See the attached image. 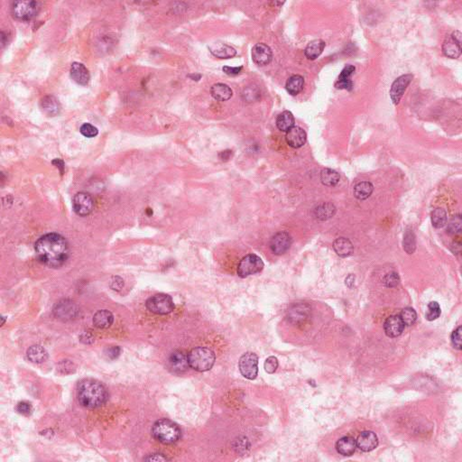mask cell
<instances>
[{"label":"cell","mask_w":462,"mask_h":462,"mask_svg":"<svg viewBox=\"0 0 462 462\" xmlns=\"http://www.w3.org/2000/svg\"><path fill=\"white\" fill-rule=\"evenodd\" d=\"M34 250L42 264L53 268L64 265L70 255L67 240L57 233H49L41 236L35 242Z\"/></svg>","instance_id":"6da1fadb"},{"label":"cell","mask_w":462,"mask_h":462,"mask_svg":"<svg viewBox=\"0 0 462 462\" xmlns=\"http://www.w3.org/2000/svg\"><path fill=\"white\" fill-rule=\"evenodd\" d=\"M78 400L83 407L94 409L106 403L108 392L101 382L87 378L78 385Z\"/></svg>","instance_id":"7a4b0ae2"},{"label":"cell","mask_w":462,"mask_h":462,"mask_svg":"<svg viewBox=\"0 0 462 462\" xmlns=\"http://www.w3.org/2000/svg\"><path fill=\"white\" fill-rule=\"evenodd\" d=\"M154 438L163 444H173L177 443L182 432L178 425L168 419H161L154 424L152 428Z\"/></svg>","instance_id":"3957f363"},{"label":"cell","mask_w":462,"mask_h":462,"mask_svg":"<svg viewBox=\"0 0 462 462\" xmlns=\"http://www.w3.org/2000/svg\"><path fill=\"white\" fill-rule=\"evenodd\" d=\"M215 359L216 356L214 352L204 346L194 347L188 353L189 365L194 370L199 372H205L212 369L215 363Z\"/></svg>","instance_id":"277c9868"},{"label":"cell","mask_w":462,"mask_h":462,"mask_svg":"<svg viewBox=\"0 0 462 462\" xmlns=\"http://www.w3.org/2000/svg\"><path fill=\"white\" fill-rule=\"evenodd\" d=\"M40 3L34 0H17L11 6V13L14 18L19 21L34 19L40 11Z\"/></svg>","instance_id":"5b68a950"},{"label":"cell","mask_w":462,"mask_h":462,"mask_svg":"<svg viewBox=\"0 0 462 462\" xmlns=\"http://www.w3.org/2000/svg\"><path fill=\"white\" fill-rule=\"evenodd\" d=\"M146 308L155 314L165 315L173 312L174 303L168 294H155L146 301Z\"/></svg>","instance_id":"8992f818"},{"label":"cell","mask_w":462,"mask_h":462,"mask_svg":"<svg viewBox=\"0 0 462 462\" xmlns=\"http://www.w3.org/2000/svg\"><path fill=\"white\" fill-rule=\"evenodd\" d=\"M264 262L258 255L255 254L245 255L238 264L237 274L242 278H245L249 275L261 272L264 268Z\"/></svg>","instance_id":"52a82bcc"},{"label":"cell","mask_w":462,"mask_h":462,"mask_svg":"<svg viewBox=\"0 0 462 462\" xmlns=\"http://www.w3.org/2000/svg\"><path fill=\"white\" fill-rule=\"evenodd\" d=\"M238 367L244 377L254 380L258 374V356L253 352H246L239 358Z\"/></svg>","instance_id":"ba28073f"},{"label":"cell","mask_w":462,"mask_h":462,"mask_svg":"<svg viewBox=\"0 0 462 462\" xmlns=\"http://www.w3.org/2000/svg\"><path fill=\"white\" fill-rule=\"evenodd\" d=\"M72 208L79 216H87L92 213L94 202L92 195L87 193H78L72 199Z\"/></svg>","instance_id":"9c48e42d"},{"label":"cell","mask_w":462,"mask_h":462,"mask_svg":"<svg viewBox=\"0 0 462 462\" xmlns=\"http://www.w3.org/2000/svg\"><path fill=\"white\" fill-rule=\"evenodd\" d=\"M413 80L412 74H404L397 78L395 82H393L391 89H390V98L395 105L399 103L404 92L406 91L410 82Z\"/></svg>","instance_id":"30bf717a"},{"label":"cell","mask_w":462,"mask_h":462,"mask_svg":"<svg viewBox=\"0 0 462 462\" xmlns=\"http://www.w3.org/2000/svg\"><path fill=\"white\" fill-rule=\"evenodd\" d=\"M292 237L287 232H279L270 240V249L275 255H283L292 245Z\"/></svg>","instance_id":"8fae6325"},{"label":"cell","mask_w":462,"mask_h":462,"mask_svg":"<svg viewBox=\"0 0 462 462\" xmlns=\"http://www.w3.org/2000/svg\"><path fill=\"white\" fill-rule=\"evenodd\" d=\"M53 313L59 319L63 320V321H68V320H72L77 316L79 309H78L77 305L72 301L63 300L55 305V307L53 309Z\"/></svg>","instance_id":"7c38bea8"},{"label":"cell","mask_w":462,"mask_h":462,"mask_svg":"<svg viewBox=\"0 0 462 462\" xmlns=\"http://www.w3.org/2000/svg\"><path fill=\"white\" fill-rule=\"evenodd\" d=\"M168 366L172 372L176 374L185 372L190 366L188 361V354L183 350L173 351L169 356Z\"/></svg>","instance_id":"4fadbf2b"},{"label":"cell","mask_w":462,"mask_h":462,"mask_svg":"<svg viewBox=\"0 0 462 462\" xmlns=\"http://www.w3.org/2000/svg\"><path fill=\"white\" fill-rule=\"evenodd\" d=\"M252 59L256 65L265 66L273 59L272 50L265 43H257L252 49Z\"/></svg>","instance_id":"5bb4252c"},{"label":"cell","mask_w":462,"mask_h":462,"mask_svg":"<svg viewBox=\"0 0 462 462\" xmlns=\"http://www.w3.org/2000/svg\"><path fill=\"white\" fill-rule=\"evenodd\" d=\"M356 448L364 453H369L378 445V438L374 432L365 431L356 440Z\"/></svg>","instance_id":"9a60e30c"},{"label":"cell","mask_w":462,"mask_h":462,"mask_svg":"<svg viewBox=\"0 0 462 462\" xmlns=\"http://www.w3.org/2000/svg\"><path fill=\"white\" fill-rule=\"evenodd\" d=\"M404 323L399 315H392L385 320L384 323V330H385L386 336L389 338H396L400 336L404 332Z\"/></svg>","instance_id":"2e32d148"},{"label":"cell","mask_w":462,"mask_h":462,"mask_svg":"<svg viewBox=\"0 0 462 462\" xmlns=\"http://www.w3.org/2000/svg\"><path fill=\"white\" fill-rule=\"evenodd\" d=\"M286 142L293 148H300L306 143L307 135L300 126H294L286 133Z\"/></svg>","instance_id":"e0dca14e"},{"label":"cell","mask_w":462,"mask_h":462,"mask_svg":"<svg viewBox=\"0 0 462 462\" xmlns=\"http://www.w3.org/2000/svg\"><path fill=\"white\" fill-rule=\"evenodd\" d=\"M71 77L79 85L86 86L90 82V72L84 64L81 63H73L71 66Z\"/></svg>","instance_id":"ac0fdd59"},{"label":"cell","mask_w":462,"mask_h":462,"mask_svg":"<svg viewBox=\"0 0 462 462\" xmlns=\"http://www.w3.org/2000/svg\"><path fill=\"white\" fill-rule=\"evenodd\" d=\"M40 108L44 115L55 116L61 111V105L57 99L53 95H46L40 101Z\"/></svg>","instance_id":"d6986e66"},{"label":"cell","mask_w":462,"mask_h":462,"mask_svg":"<svg viewBox=\"0 0 462 462\" xmlns=\"http://www.w3.org/2000/svg\"><path fill=\"white\" fill-rule=\"evenodd\" d=\"M356 68L353 65H346V67L342 70L340 76L338 78L337 82L335 83V87L339 90H346L351 91L353 88V82L351 81L352 74L354 73Z\"/></svg>","instance_id":"ffe728a7"},{"label":"cell","mask_w":462,"mask_h":462,"mask_svg":"<svg viewBox=\"0 0 462 462\" xmlns=\"http://www.w3.org/2000/svg\"><path fill=\"white\" fill-rule=\"evenodd\" d=\"M209 49L213 56L220 59H231L236 55V50L226 43H212Z\"/></svg>","instance_id":"44dd1931"},{"label":"cell","mask_w":462,"mask_h":462,"mask_svg":"<svg viewBox=\"0 0 462 462\" xmlns=\"http://www.w3.org/2000/svg\"><path fill=\"white\" fill-rule=\"evenodd\" d=\"M356 440L350 436L342 437L336 443L338 453L343 456H351L356 452Z\"/></svg>","instance_id":"7402d4cb"},{"label":"cell","mask_w":462,"mask_h":462,"mask_svg":"<svg viewBox=\"0 0 462 462\" xmlns=\"http://www.w3.org/2000/svg\"><path fill=\"white\" fill-rule=\"evenodd\" d=\"M114 321L113 314L108 310L98 311L93 316V324L99 329H107L111 327Z\"/></svg>","instance_id":"603a6c76"},{"label":"cell","mask_w":462,"mask_h":462,"mask_svg":"<svg viewBox=\"0 0 462 462\" xmlns=\"http://www.w3.org/2000/svg\"><path fill=\"white\" fill-rule=\"evenodd\" d=\"M212 96L218 101H227L233 95L230 87L224 83H216L211 89Z\"/></svg>","instance_id":"cb8c5ba5"},{"label":"cell","mask_w":462,"mask_h":462,"mask_svg":"<svg viewBox=\"0 0 462 462\" xmlns=\"http://www.w3.org/2000/svg\"><path fill=\"white\" fill-rule=\"evenodd\" d=\"M325 45H326L325 42L323 40H321V39L312 41L307 45V47L305 48L304 54H305V56L308 60L313 61V60L317 59L323 53V50L325 48Z\"/></svg>","instance_id":"d4e9b609"},{"label":"cell","mask_w":462,"mask_h":462,"mask_svg":"<svg viewBox=\"0 0 462 462\" xmlns=\"http://www.w3.org/2000/svg\"><path fill=\"white\" fill-rule=\"evenodd\" d=\"M333 248L338 255L342 257L349 256L353 253L354 247L351 242L345 237H340L334 241Z\"/></svg>","instance_id":"484cf974"},{"label":"cell","mask_w":462,"mask_h":462,"mask_svg":"<svg viewBox=\"0 0 462 462\" xmlns=\"http://www.w3.org/2000/svg\"><path fill=\"white\" fill-rule=\"evenodd\" d=\"M295 123L294 115L292 112L288 111H284L278 115L276 118V126L282 132H288L289 130L293 128Z\"/></svg>","instance_id":"4316f807"},{"label":"cell","mask_w":462,"mask_h":462,"mask_svg":"<svg viewBox=\"0 0 462 462\" xmlns=\"http://www.w3.org/2000/svg\"><path fill=\"white\" fill-rule=\"evenodd\" d=\"M443 52L447 57L457 59L462 54V45L456 43L452 37H449L443 43Z\"/></svg>","instance_id":"83f0119b"},{"label":"cell","mask_w":462,"mask_h":462,"mask_svg":"<svg viewBox=\"0 0 462 462\" xmlns=\"http://www.w3.org/2000/svg\"><path fill=\"white\" fill-rule=\"evenodd\" d=\"M309 311H310V309L305 304L294 305L288 311L289 319H290V321H292L294 323L303 322V320H305L306 318L308 317Z\"/></svg>","instance_id":"f1b7e54d"},{"label":"cell","mask_w":462,"mask_h":462,"mask_svg":"<svg viewBox=\"0 0 462 462\" xmlns=\"http://www.w3.org/2000/svg\"><path fill=\"white\" fill-rule=\"evenodd\" d=\"M304 87V79L301 75H293L289 78L286 82V91L292 96L298 95L302 92Z\"/></svg>","instance_id":"f546056e"},{"label":"cell","mask_w":462,"mask_h":462,"mask_svg":"<svg viewBox=\"0 0 462 462\" xmlns=\"http://www.w3.org/2000/svg\"><path fill=\"white\" fill-rule=\"evenodd\" d=\"M47 351L43 348V346L39 345H34L31 347H29L27 350V357L30 361L33 363H43L47 359Z\"/></svg>","instance_id":"4dcf8cb0"},{"label":"cell","mask_w":462,"mask_h":462,"mask_svg":"<svg viewBox=\"0 0 462 462\" xmlns=\"http://www.w3.org/2000/svg\"><path fill=\"white\" fill-rule=\"evenodd\" d=\"M374 191V186L369 182H361L357 183L354 188V195L358 200H366L370 197L371 194Z\"/></svg>","instance_id":"1f68e13d"},{"label":"cell","mask_w":462,"mask_h":462,"mask_svg":"<svg viewBox=\"0 0 462 462\" xmlns=\"http://www.w3.org/2000/svg\"><path fill=\"white\" fill-rule=\"evenodd\" d=\"M335 212H336V209L332 204L323 203L317 206V208L314 210V214L318 220L326 221L328 219L332 218L335 214Z\"/></svg>","instance_id":"d6a6232c"},{"label":"cell","mask_w":462,"mask_h":462,"mask_svg":"<svg viewBox=\"0 0 462 462\" xmlns=\"http://www.w3.org/2000/svg\"><path fill=\"white\" fill-rule=\"evenodd\" d=\"M321 181L326 186H335L340 182V174L332 169H323L321 173Z\"/></svg>","instance_id":"836d02e7"},{"label":"cell","mask_w":462,"mask_h":462,"mask_svg":"<svg viewBox=\"0 0 462 462\" xmlns=\"http://www.w3.org/2000/svg\"><path fill=\"white\" fill-rule=\"evenodd\" d=\"M446 222H447V213L443 209L438 208L432 212V223H433V227L437 229L443 228V226H445Z\"/></svg>","instance_id":"e575fe53"},{"label":"cell","mask_w":462,"mask_h":462,"mask_svg":"<svg viewBox=\"0 0 462 462\" xmlns=\"http://www.w3.org/2000/svg\"><path fill=\"white\" fill-rule=\"evenodd\" d=\"M400 318L402 319L403 323L405 326H411L413 325L417 319V314L414 309L411 307H407L402 310V312L399 314Z\"/></svg>","instance_id":"d590c367"},{"label":"cell","mask_w":462,"mask_h":462,"mask_svg":"<svg viewBox=\"0 0 462 462\" xmlns=\"http://www.w3.org/2000/svg\"><path fill=\"white\" fill-rule=\"evenodd\" d=\"M403 245H404V251L407 254H413L414 253L415 247H416V245H415L416 244H415V236H414L413 231H407L405 232Z\"/></svg>","instance_id":"8d00e7d4"},{"label":"cell","mask_w":462,"mask_h":462,"mask_svg":"<svg viewBox=\"0 0 462 462\" xmlns=\"http://www.w3.org/2000/svg\"><path fill=\"white\" fill-rule=\"evenodd\" d=\"M441 313H442V310L440 307V304L437 302H432L429 303L428 310L426 313V319L428 321L432 322V321L438 319L441 316Z\"/></svg>","instance_id":"74e56055"},{"label":"cell","mask_w":462,"mask_h":462,"mask_svg":"<svg viewBox=\"0 0 462 462\" xmlns=\"http://www.w3.org/2000/svg\"><path fill=\"white\" fill-rule=\"evenodd\" d=\"M81 133L82 135H84L85 137H88V138H92V137H95L98 134H99V130L97 128L96 126L90 124V123H85L81 126Z\"/></svg>","instance_id":"f35d334b"},{"label":"cell","mask_w":462,"mask_h":462,"mask_svg":"<svg viewBox=\"0 0 462 462\" xmlns=\"http://www.w3.org/2000/svg\"><path fill=\"white\" fill-rule=\"evenodd\" d=\"M462 231V218L460 215L453 217V220L448 225V231L450 233H457Z\"/></svg>","instance_id":"ab89813d"},{"label":"cell","mask_w":462,"mask_h":462,"mask_svg":"<svg viewBox=\"0 0 462 462\" xmlns=\"http://www.w3.org/2000/svg\"><path fill=\"white\" fill-rule=\"evenodd\" d=\"M265 370L268 374H274L278 367V360L275 356H269L265 362Z\"/></svg>","instance_id":"60d3db41"},{"label":"cell","mask_w":462,"mask_h":462,"mask_svg":"<svg viewBox=\"0 0 462 462\" xmlns=\"http://www.w3.org/2000/svg\"><path fill=\"white\" fill-rule=\"evenodd\" d=\"M399 282V276L396 273H389L386 274L384 278V284L387 287H395L396 285H398Z\"/></svg>","instance_id":"b9f144b4"},{"label":"cell","mask_w":462,"mask_h":462,"mask_svg":"<svg viewBox=\"0 0 462 462\" xmlns=\"http://www.w3.org/2000/svg\"><path fill=\"white\" fill-rule=\"evenodd\" d=\"M451 339H452L453 346L459 350H461L462 349V327L461 326L453 332Z\"/></svg>","instance_id":"7bdbcfd3"},{"label":"cell","mask_w":462,"mask_h":462,"mask_svg":"<svg viewBox=\"0 0 462 462\" xmlns=\"http://www.w3.org/2000/svg\"><path fill=\"white\" fill-rule=\"evenodd\" d=\"M16 411L23 415H30L32 414V405L27 402H20L16 405Z\"/></svg>","instance_id":"ee69618b"},{"label":"cell","mask_w":462,"mask_h":462,"mask_svg":"<svg viewBox=\"0 0 462 462\" xmlns=\"http://www.w3.org/2000/svg\"><path fill=\"white\" fill-rule=\"evenodd\" d=\"M120 354V347L117 346H111V347H108L106 350V355L109 356L110 358H116L117 356H119Z\"/></svg>","instance_id":"f6af8a7d"},{"label":"cell","mask_w":462,"mask_h":462,"mask_svg":"<svg viewBox=\"0 0 462 462\" xmlns=\"http://www.w3.org/2000/svg\"><path fill=\"white\" fill-rule=\"evenodd\" d=\"M124 286V281L119 276H115L111 280V287L115 291H119Z\"/></svg>","instance_id":"bcb514c9"},{"label":"cell","mask_w":462,"mask_h":462,"mask_svg":"<svg viewBox=\"0 0 462 462\" xmlns=\"http://www.w3.org/2000/svg\"><path fill=\"white\" fill-rule=\"evenodd\" d=\"M144 461L146 462H167V461H170L168 458L166 456H164L163 454H160V453H156V454H152V455H149L148 457L145 458Z\"/></svg>","instance_id":"7dc6e473"},{"label":"cell","mask_w":462,"mask_h":462,"mask_svg":"<svg viewBox=\"0 0 462 462\" xmlns=\"http://www.w3.org/2000/svg\"><path fill=\"white\" fill-rule=\"evenodd\" d=\"M243 67H229V66H225L223 67V72H225L228 75H231V76H234V75H237L240 73L241 71H242Z\"/></svg>","instance_id":"c3c4849f"},{"label":"cell","mask_w":462,"mask_h":462,"mask_svg":"<svg viewBox=\"0 0 462 462\" xmlns=\"http://www.w3.org/2000/svg\"><path fill=\"white\" fill-rule=\"evenodd\" d=\"M451 37H452V38H453V40L456 42V43H458L459 44H461V45H462V33L460 32V31H455V32H454V33L452 34V36H451Z\"/></svg>","instance_id":"681fc988"},{"label":"cell","mask_w":462,"mask_h":462,"mask_svg":"<svg viewBox=\"0 0 462 462\" xmlns=\"http://www.w3.org/2000/svg\"><path fill=\"white\" fill-rule=\"evenodd\" d=\"M53 164H54L57 168L60 169L61 173H63V169H64V163H63V161H62L61 159H55V160H53Z\"/></svg>","instance_id":"f907efd6"},{"label":"cell","mask_w":462,"mask_h":462,"mask_svg":"<svg viewBox=\"0 0 462 462\" xmlns=\"http://www.w3.org/2000/svg\"><path fill=\"white\" fill-rule=\"evenodd\" d=\"M231 152H232V151H231V150L223 151V152H222V153L220 154V157H221V159L223 160V161H224V160H225V161H226V160H229L230 157H231Z\"/></svg>","instance_id":"816d5d0a"},{"label":"cell","mask_w":462,"mask_h":462,"mask_svg":"<svg viewBox=\"0 0 462 462\" xmlns=\"http://www.w3.org/2000/svg\"><path fill=\"white\" fill-rule=\"evenodd\" d=\"M189 77L191 78L193 81H199V80L201 79V77H202V75H200V74H197V75H195V74H191V75H189Z\"/></svg>","instance_id":"f5cc1de1"}]
</instances>
